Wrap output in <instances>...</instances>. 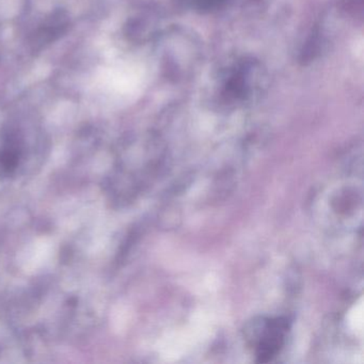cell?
<instances>
[{"label":"cell","mask_w":364,"mask_h":364,"mask_svg":"<svg viewBox=\"0 0 364 364\" xmlns=\"http://www.w3.org/2000/svg\"><path fill=\"white\" fill-rule=\"evenodd\" d=\"M287 323L284 319L277 318L267 321L257 344V357L259 362H266L274 357L284 342Z\"/></svg>","instance_id":"cell-1"},{"label":"cell","mask_w":364,"mask_h":364,"mask_svg":"<svg viewBox=\"0 0 364 364\" xmlns=\"http://www.w3.org/2000/svg\"><path fill=\"white\" fill-rule=\"evenodd\" d=\"M69 28V16L67 12L58 10L52 14L44 23L43 26L36 33V41L33 46H46L60 38Z\"/></svg>","instance_id":"cell-2"}]
</instances>
